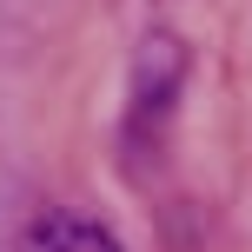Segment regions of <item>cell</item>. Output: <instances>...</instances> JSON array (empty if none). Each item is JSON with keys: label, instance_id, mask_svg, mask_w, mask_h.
Here are the masks:
<instances>
[{"label": "cell", "instance_id": "obj_1", "mask_svg": "<svg viewBox=\"0 0 252 252\" xmlns=\"http://www.w3.org/2000/svg\"><path fill=\"white\" fill-rule=\"evenodd\" d=\"M179 87H186V47L166 33H146V47H139L133 60V106L146 120H159L166 106L179 100Z\"/></svg>", "mask_w": 252, "mask_h": 252}, {"label": "cell", "instance_id": "obj_2", "mask_svg": "<svg viewBox=\"0 0 252 252\" xmlns=\"http://www.w3.org/2000/svg\"><path fill=\"white\" fill-rule=\"evenodd\" d=\"M20 252H120V239L87 213H66V206H47V213L27 226Z\"/></svg>", "mask_w": 252, "mask_h": 252}]
</instances>
